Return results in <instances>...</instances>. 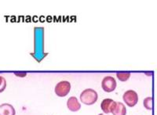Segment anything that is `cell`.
Instances as JSON below:
<instances>
[{"label":"cell","mask_w":157,"mask_h":115,"mask_svg":"<svg viewBox=\"0 0 157 115\" xmlns=\"http://www.w3.org/2000/svg\"><path fill=\"white\" fill-rule=\"evenodd\" d=\"M80 100L85 105H93L98 99V92L93 89H86L82 91L80 94Z\"/></svg>","instance_id":"cell-1"},{"label":"cell","mask_w":157,"mask_h":115,"mask_svg":"<svg viewBox=\"0 0 157 115\" xmlns=\"http://www.w3.org/2000/svg\"><path fill=\"white\" fill-rule=\"evenodd\" d=\"M71 90V83L68 81H61L56 85L54 92L59 97L66 96Z\"/></svg>","instance_id":"cell-2"},{"label":"cell","mask_w":157,"mask_h":115,"mask_svg":"<svg viewBox=\"0 0 157 115\" xmlns=\"http://www.w3.org/2000/svg\"><path fill=\"white\" fill-rule=\"evenodd\" d=\"M123 99L127 106L130 107H133L138 102V95L135 91L127 90L123 94Z\"/></svg>","instance_id":"cell-3"},{"label":"cell","mask_w":157,"mask_h":115,"mask_svg":"<svg viewBox=\"0 0 157 115\" xmlns=\"http://www.w3.org/2000/svg\"><path fill=\"white\" fill-rule=\"evenodd\" d=\"M116 81L114 78L111 76H106L103 78L101 82V88L105 92H112L116 88Z\"/></svg>","instance_id":"cell-4"},{"label":"cell","mask_w":157,"mask_h":115,"mask_svg":"<svg viewBox=\"0 0 157 115\" xmlns=\"http://www.w3.org/2000/svg\"><path fill=\"white\" fill-rule=\"evenodd\" d=\"M116 102L112 99H105L102 100L101 103V108L103 110L104 113L109 114V113H112L113 110L116 106Z\"/></svg>","instance_id":"cell-5"},{"label":"cell","mask_w":157,"mask_h":115,"mask_svg":"<svg viewBox=\"0 0 157 115\" xmlns=\"http://www.w3.org/2000/svg\"><path fill=\"white\" fill-rule=\"evenodd\" d=\"M67 106L71 111L76 112L80 110L81 104L75 96H71L67 101Z\"/></svg>","instance_id":"cell-6"},{"label":"cell","mask_w":157,"mask_h":115,"mask_svg":"<svg viewBox=\"0 0 157 115\" xmlns=\"http://www.w3.org/2000/svg\"><path fill=\"white\" fill-rule=\"evenodd\" d=\"M16 110L10 103H3L0 106V115H15Z\"/></svg>","instance_id":"cell-7"},{"label":"cell","mask_w":157,"mask_h":115,"mask_svg":"<svg viewBox=\"0 0 157 115\" xmlns=\"http://www.w3.org/2000/svg\"><path fill=\"white\" fill-rule=\"evenodd\" d=\"M113 115H126L127 114V109L125 105L120 102H116V106L112 111Z\"/></svg>","instance_id":"cell-8"},{"label":"cell","mask_w":157,"mask_h":115,"mask_svg":"<svg viewBox=\"0 0 157 115\" xmlns=\"http://www.w3.org/2000/svg\"><path fill=\"white\" fill-rule=\"evenodd\" d=\"M143 105L146 108L147 110H152L153 108V98L152 96L147 97L143 101Z\"/></svg>","instance_id":"cell-9"},{"label":"cell","mask_w":157,"mask_h":115,"mask_svg":"<svg viewBox=\"0 0 157 115\" xmlns=\"http://www.w3.org/2000/svg\"><path fill=\"white\" fill-rule=\"evenodd\" d=\"M130 72H120L116 74V77L118 79L120 80V82H126L129 78H130Z\"/></svg>","instance_id":"cell-10"},{"label":"cell","mask_w":157,"mask_h":115,"mask_svg":"<svg viewBox=\"0 0 157 115\" xmlns=\"http://www.w3.org/2000/svg\"><path fill=\"white\" fill-rule=\"evenodd\" d=\"M6 88V81L5 78L2 76H0V93L3 92Z\"/></svg>","instance_id":"cell-11"},{"label":"cell","mask_w":157,"mask_h":115,"mask_svg":"<svg viewBox=\"0 0 157 115\" xmlns=\"http://www.w3.org/2000/svg\"><path fill=\"white\" fill-rule=\"evenodd\" d=\"M16 75H17V76H20V77H25L26 76V73H23V74H15Z\"/></svg>","instance_id":"cell-12"},{"label":"cell","mask_w":157,"mask_h":115,"mask_svg":"<svg viewBox=\"0 0 157 115\" xmlns=\"http://www.w3.org/2000/svg\"><path fill=\"white\" fill-rule=\"evenodd\" d=\"M98 115H108V114H106V113H100V114H98Z\"/></svg>","instance_id":"cell-13"}]
</instances>
